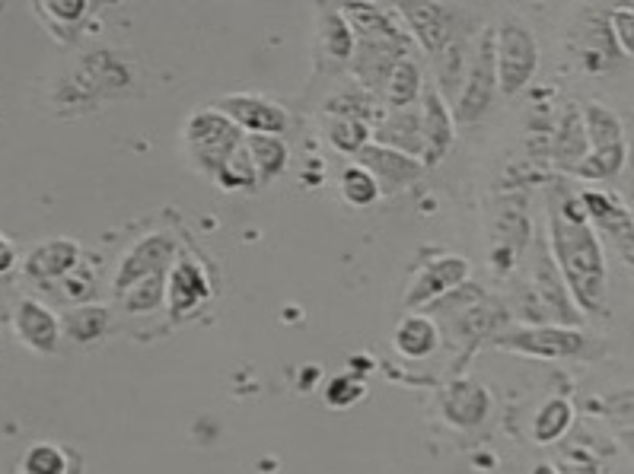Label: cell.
Returning <instances> with one entry per match:
<instances>
[{
  "label": "cell",
  "instance_id": "1",
  "mask_svg": "<svg viewBox=\"0 0 634 474\" xmlns=\"http://www.w3.org/2000/svg\"><path fill=\"white\" fill-rule=\"evenodd\" d=\"M552 239H555L558 261L564 274H568V284L574 287L577 300L587 309L599 306V300H603V255H599L593 233L580 220L571 223L564 217H555Z\"/></svg>",
  "mask_w": 634,
  "mask_h": 474
},
{
  "label": "cell",
  "instance_id": "2",
  "mask_svg": "<svg viewBox=\"0 0 634 474\" xmlns=\"http://www.w3.org/2000/svg\"><path fill=\"white\" fill-rule=\"evenodd\" d=\"M185 137H188V147H192L195 163L211 175H217L220 169H224L227 160L239 147H246L243 144V128H236L220 109H204V112L188 118Z\"/></svg>",
  "mask_w": 634,
  "mask_h": 474
},
{
  "label": "cell",
  "instance_id": "3",
  "mask_svg": "<svg viewBox=\"0 0 634 474\" xmlns=\"http://www.w3.org/2000/svg\"><path fill=\"white\" fill-rule=\"evenodd\" d=\"M494 58H498V86L504 96L520 93L523 86L533 77V70L539 64L536 39L529 35L526 26L520 23H504L494 32Z\"/></svg>",
  "mask_w": 634,
  "mask_h": 474
},
{
  "label": "cell",
  "instance_id": "4",
  "mask_svg": "<svg viewBox=\"0 0 634 474\" xmlns=\"http://www.w3.org/2000/svg\"><path fill=\"white\" fill-rule=\"evenodd\" d=\"M494 90H498V58H494V29L482 32L475 55L466 70V83L456 96V121L469 125V121L482 118V112L491 105Z\"/></svg>",
  "mask_w": 634,
  "mask_h": 474
},
{
  "label": "cell",
  "instance_id": "5",
  "mask_svg": "<svg viewBox=\"0 0 634 474\" xmlns=\"http://www.w3.org/2000/svg\"><path fill=\"white\" fill-rule=\"evenodd\" d=\"M173 255H176V242L157 233V236H147L134 245V249L128 252V258L122 261V268H118V277H115V290L125 293L131 290L134 284H141L144 277H153V274H166V268L173 265Z\"/></svg>",
  "mask_w": 634,
  "mask_h": 474
},
{
  "label": "cell",
  "instance_id": "6",
  "mask_svg": "<svg viewBox=\"0 0 634 474\" xmlns=\"http://www.w3.org/2000/svg\"><path fill=\"white\" fill-rule=\"evenodd\" d=\"M357 166L373 175L380 191H402L405 185L415 182L424 169V163L415 160V156L380 147V144H367L361 153H357Z\"/></svg>",
  "mask_w": 634,
  "mask_h": 474
},
{
  "label": "cell",
  "instance_id": "7",
  "mask_svg": "<svg viewBox=\"0 0 634 474\" xmlns=\"http://www.w3.org/2000/svg\"><path fill=\"white\" fill-rule=\"evenodd\" d=\"M220 112H224L236 128L252 131V134L278 137L287 128V112L281 105L259 96H227L220 102Z\"/></svg>",
  "mask_w": 634,
  "mask_h": 474
},
{
  "label": "cell",
  "instance_id": "8",
  "mask_svg": "<svg viewBox=\"0 0 634 474\" xmlns=\"http://www.w3.org/2000/svg\"><path fill=\"white\" fill-rule=\"evenodd\" d=\"M399 13L408 16V26L415 29V35L421 39V45L437 55L450 45L453 35V23H450V7L443 4H399Z\"/></svg>",
  "mask_w": 634,
  "mask_h": 474
},
{
  "label": "cell",
  "instance_id": "9",
  "mask_svg": "<svg viewBox=\"0 0 634 474\" xmlns=\"http://www.w3.org/2000/svg\"><path fill=\"white\" fill-rule=\"evenodd\" d=\"M211 296V284L204 271L192 261H179L169 274V306H173L176 319H185V315H192L195 309H201V303H208Z\"/></svg>",
  "mask_w": 634,
  "mask_h": 474
},
{
  "label": "cell",
  "instance_id": "10",
  "mask_svg": "<svg viewBox=\"0 0 634 474\" xmlns=\"http://www.w3.org/2000/svg\"><path fill=\"white\" fill-rule=\"evenodd\" d=\"M469 274V265L462 258H440L434 261V265H427L418 277V284L408 290L405 296V303L408 306H418V303H427V300H434V296H443V293H450L456 290L462 280H466Z\"/></svg>",
  "mask_w": 634,
  "mask_h": 474
},
{
  "label": "cell",
  "instance_id": "11",
  "mask_svg": "<svg viewBox=\"0 0 634 474\" xmlns=\"http://www.w3.org/2000/svg\"><path fill=\"white\" fill-rule=\"evenodd\" d=\"M376 137H380V147H389V150H399V153H408L418 160V153H424V137H421V112L415 109H405V112H396V115H380L373 125Z\"/></svg>",
  "mask_w": 634,
  "mask_h": 474
},
{
  "label": "cell",
  "instance_id": "12",
  "mask_svg": "<svg viewBox=\"0 0 634 474\" xmlns=\"http://www.w3.org/2000/svg\"><path fill=\"white\" fill-rule=\"evenodd\" d=\"M421 137H424V163H437L453 144V121L443 99L431 90L421 109Z\"/></svg>",
  "mask_w": 634,
  "mask_h": 474
},
{
  "label": "cell",
  "instance_id": "13",
  "mask_svg": "<svg viewBox=\"0 0 634 474\" xmlns=\"http://www.w3.org/2000/svg\"><path fill=\"white\" fill-rule=\"evenodd\" d=\"M74 265H77V242L55 239V242L39 245V249L29 255L26 271L32 277H64L71 274Z\"/></svg>",
  "mask_w": 634,
  "mask_h": 474
},
{
  "label": "cell",
  "instance_id": "14",
  "mask_svg": "<svg viewBox=\"0 0 634 474\" xmlns=\"http://www.w3.org/2000/svg\"><path fill=\"white\" fill-rule=\"evenodd\" d=\"M16 328H20V335L39 350H48L51 344H55V335H58L55 315H51L48 309H42L39 303H32V300H26L20 309H16Z\"/></svg>",
  "mask_w": 634,
  "mask_h": 474
},
{
  "label": "cell",
  "instance_id": "15",
  "mask_svg": "<svg viewBox=\"0 0 634 474\" xmlns=\"http://www.w3.org/2000/svg\"><path fill=\"white\" fill-rule=\"evenodd\" d=\"M510 344H517L523 350H533V354H548V357H561V354H574L580 347V338L574 331H558V328H536L526 331V335L510 338Z\"/></svg>",
  "mask_w": 634,
  "mask_h": 474
},
{
  "label": "cell",
  "instance_id": "16",
  "mask_svg": "<svg viewBox=\"0 0 634 474\" xmlns=\"http://www.w3.org/2000/svg\"><path fill=\"white\" fill-rule=\"evenodd\" d=\"M246 147H249V156H252V166H255V175H259V182H271L287 163V147L281 144L278 137H271V134H252Z\"/></svg>",
  "mask_w": 634,
  "mask_h": 474
},
{
  "label": "cell",
  "instance_id": "17",
  "mask_svg": "<svg viewBox=\"0 0 634 474\" xmlns=\"http://www.w3.org/2000/svg\"><path fill=\"white\" fill-rule=\"evenodd\" d=\"M421 93V74H418V67L411 64V61H399L396 67H392V74L386 80V96H389V105L396 112H405L415 105Z\"/></svg>",
  "mask_w": 634,
  "mask_h": 474
},
{
  "label": "cell",
  "instance_id": "18",
  "mask_svg": "<svg viewBox=\"0 0 634 474\" xmlns=\"http://www.w3.org/2000/svg\"><path fill=\"white\" fill-rule=\"evenodd\" d=\"M325 134H329L332 147L341 150V153H361L367 147L370 140V125H364V121L357 118H341V115H332L329 125H325Z\"/></svg>",
  "mask_w": 634,
  "mask_h": 474
},
{
  "label": "cell",
  "instance_id": "19",
  "mask_svg": "<svg viewBox=\"0 0 634 474\" xmlns=\"http://www.w3.org/2000/svg\"><path fill=\"white\" fill-rule=\"evenodd\" d=\"M396 344L405 350L408 357H424V354H431L434 344H437V328L427 322V319H405L402 328H399V335H396Z\"/></svg>",
  "mask_w": 634,
  "mask_h": 474
},
{
  "label": "cell",
  "instance_id": "20",
  "mask_svg": "<svg viewBox=\"0 0 634 474\" xmlns=\"http://www.w3.org/2000/svg\"><path fill=\"white\" fill-rule=\"evenodd\" d=\"M322 42L325 48H329V55L338 58V61H348L354 58V32L345 20V13H332V16H325V23H322Z\"/></svg>",
  "mask_w": 634,
  "mask_h": 474
},
{
  "label": "cell",
  "instance_id": "21",
  "mask_svg": "<svg viewBox=\"0 0 634 474\" xmlns=\"http://www.w3.org/2000/svg\"><path fill=\"white\" fill-rule=\"evenodd\" d=\"M163 296H166V274H153L144 277L141 284H134L131 290H125L122 300L128 312H150L163 303Z\"/></svg>",
  "mask_w": 634,
  "mask_h": 474
},
{
  "label": "cell",
  "instance_id": "22",
  "mask_svg": "<svg viewBox=\"0 0 634 474\" xmlns=\"http://www.w3.org/2000/svg\"><path fill=\"white\" fill-rule=\"evenodd\" d=\"M341 195H345V201H351L354 207H367L376 201V195H380V185H376V179L367 169L351 166V169H345V175H341Z\"/></svg>",
  "mask_w": 634,
  "mask_h": 474
},
{
  "label": "cell",
  "instance_id": "23",
  "mask_svg": "<svg viewBox=\"0 0 634 474\" xmlns=\"http://www.w3.org/2000/svg\"><path fill=\"white\" fill-rule=\"evenodd\" d=\"M217 182L224 188H252L255 182H259V175H255V166H252V156H249V147H239L227 166L217 172Z\"/></svg>",
  "mask_w": 634,
  "mask_h": 474
},
{
  "label": "cell",
  "instance_id": "24",
  "mask_svg": "<svg viewBox=\"0 0 634 474\" xmlns=\"http://www.w3.org/2000/svg\"><path fill=\"white\" fill-rule=\"evenodd\" d=\"M590 115V137L596 150H609V147H622L619 144V121H615L606 109H599V105H593V109L587 112Z\"/></svg>",
  "mask_w": 634,
  "mask_h": 474
},
{
  "label": "cell",
  "instance_id": "25",
  "mask_svg": "<svg viewBox=\"0 0 634 474\" xmlns=\"http://www.w3.org/2000/svg\"><path fill=\"white\" fill-rule=\"evenodd\" d=\"M619 166H622V147H609L587 156V160L580 163V172H584L587 179H603V175H612Z\"/></svg>",
  "mask_w": 634,
  "mask_h": 474
},
{
  "label": "cell",
  "instance_id": "26",
  "mask_svg": "<svg viewBox=\"0 0 634 474\" xmlns=\"http://www.w3.org/2000/svg\"><path fill=\"white\" fill-rule=\"evenodd\" d=\"M102 328H106V312H102V309H77L74 315H71V331H74V335L77 338H96L99 335V331Z\"/></svg>",
  "mask_w": 634,
  "mask_h": 474
},
{
  "label": "cell",
  "instance_id": "27",
  "mask_svg": "<svg viewBox=\"0 0 634 474\" xmlns=\"http://www.w3.org/2000/svg\"><path fill=\"white\" fill-rule=\"evenodd\" d=\"M61 471H64V462H61V455L55 449L39 446V449L29 452L26 474H61Z\"/></svg>",
  "mask_w": 634,
  "mask_h": 474
},
{
  "label": "cell",
  "instance_id": "28",
  "mask_svg": "<svg viewBox=\"0 0 634 474\" xmlns=\"http://www.w3.org/2000/svg\"><path fill=\"white\" fill-rule=\"evenodd\" d=\"M612 29H615V39H619L622 51L634 55V10H619L612 16Z\"/></svg>",
  "mask_w": 634,
  "mask_h": 474
},
{
  "label": "cell",
  "instance_id": "29",
  "mask_svg": "<svg viewBox=\"0 0 634 474\" xmlns=\"http://www.w3.org/2000/svg\"><path fill=\"white\" fill-rule=\"evenodd\" d=\"M87 7H90V4H83V0H74V4H45L42 10L61 16V20H77L80 13H87Z\"/></svg>",
  "mask_w": 634,
  "mask_h": 474
},
{
  "label": "cell",
  "instance_id": "30",
  "mask_svg": "<svg viewBox=\"0 0 634 474\" xmlns=\"http://www.w3.org/2000/svg\"><path fill=\"white\" fill-rule=\"evenodd\" d=\"M10 268H13V249H10L4 239H0V274L10 271Z\"/></svg>",
  "mask_w": 634,
  "mask_h": 474
}]
</instances>
